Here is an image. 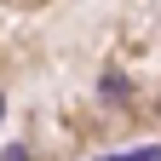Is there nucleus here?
I'll list each match as a JSON object with an SVG mask.
<instances>
[{
	"instance_id": "1",
	"label": "nucleus",
	"mask_w": 161,
	"mask_h": 161,
	"mask_svg": "<svg viewBox=\"0 0 161 161\" xmlns=\"http://www.w3.org/2000/svg\"><path fill=\"white\" fill-rule=\"evenodd\" d=\"M104 161H161V144H144V150H132V155H104Z\"/></svg>"
},
{
	"instance_id": "2",
	"label": "nucleus",
	"mask_w": 161,
	"mask_h": 161,
	"mask_svg": "<svg viewBox=\"0 0 161 161\" xmlns=\"http://www.w3.org/2000/svg\"><path fill=\"white\" fill-rule=\"evenodd\" d=\"M0 115H6V109H0Z\"/></svg>"
}]
</instances>
